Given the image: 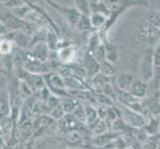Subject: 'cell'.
I'll return each mask as SVG.
<instances>
[{"label":"cell","mask_w":160,"mask_h":149,"mask_svg":"<svg viewBox=\"0 0 160 149\" xmlns=\"http://www.w3.org/2000/svg\"><path fill=\"white\" fill-rule=\"evenodd\" d=\"M77 28L79 30H90L92 28V23H91V18L89 15H84L82 14L81 17L78 21V23H77Z\"/></svg>","instance_id":"24"},{"label":"cell","mask_w":160,"mask_h":149,"mask_svg":"<svg viewBox=\"0 0 160 149\" xmlns=\"http://www.w3.org/2000/svg\"><path fill=\"white\" fill-rule=\"evenodd\" d=\"M148 86H149V84H147L144 81H142L140 78H135L128 92L135 97L143 99L147 96Z\"/></svg>","instance_id":"5"},{"label":"cell","mask_w":160,"mask_h":149,"mask_svg":"<svg viewBox=\"0 0 160 149\" xmlns=\"http://www.w3.org/2000/svg\"><path fill=\"white\" fill-rule=\"evenodd\" d=\"M84 67L88 72L90 80L100 73V63L92 55H87L84 58Z\"/></svg>","instance_id":"9"},{"label":"cell","mask_w":160,"mask_h":149,"mask_svg":"<svg viewBox=\"0 0 160 149\" xmlns=\"http://www.w3.org/2000/svg\"><path fill=\"white\" fill-rule=\"evenodd\" d=\"M142 128L145 130L147 134L156 135L158 132H160V119L159 120L157 118L149 119Z\"/></svg>","instance_id":"17"},{"label":"cell","mask_w":160,"mask_h":149,"mask_svg":"<svg viewBox=\"0 0 160 149\" xmlns=\"http://www.w3.org/2000/svg\"><path fill=\"white\" fill-rule=\"evenodd\" d=\"M128 126V125L124 122V120L121 118L120 115H119V117L113 121L112 124L110 125V127H112V132H115V133L119 134V133H121V132H123L126 129Z\"/></svg>","instance_id":"25"},{"label":"cell","mask_w":160,"mask_h":149,"mask_svg":"<svg viewBox=\"0 0 160 149\" xmlns=\"http://www.w3.org/2000/svg\"><path fill=\"white\" fill-rule=\"evenodd\" d=\"M50 48L43 42H37L34 46H32L31 50V57L38 59L43 62H47L49 56H50Z\"/></svg>","instance_id":"6"},{"label":"cell","mask_w":160,"mask_h":149,"mask_svg":"<svg viewBox=\"0 0 160 149\" xmlns=\"http://www.w3.org/2000/svg\"><path fill=\"white\" fill-rule=\"evenodd\" d=\"M59 58L63 61V62L69 63L72 59L74 58L73 56V51L70 48H64L59 51Z\"/></svg>","instance_id":"28"},{"label":"cell","mask_w":160,"mask_h":149,"mask_svg":"<svg viewBox=\"0 0 160 149\" xmlns=\"http://www.w3.org/2000/svg\"><path fill=\"white\" fill-rule=\"evenodd\" d=\"M66 112L62 106V103H59L58 106H56L54 108L51 109L50 112V117L54 120H61L66 117Z\"/></svg>","instance_id":"22"},{"label":"cell","mask_w":160,"mask_h":149,"mask_svg":"<svg viewBox=\"0 0 160 149\" xmlns=\"http://www.w3.org/2000/svg\"><path fill=\"white\" fill-rule=\"evenodd\" d=\"M65 85L67 91H85L89 90L88 86L85 84L84 80L77 78L75 76H71L69 78H65Z\"/></svg>","instance_id":"11"},{"label":"cell","mask_w":160,"mask_h":149,"mask_svg":"<svg viewBox=\"0 0 160 149\" xmlns=\"http://www.w3.org/2000/svg\"><path fill=\"white\" fill-rule=\"evenodd\" d=\"M121 149H132V148H126V147H124V148H121Z\"/></svg>","instance_id":"33"},{"label":"cell","mask_w":160,"mask_h":149,"mask_svg":"<svg viewBox=\"0 0 160 149\" xmlns=\"http://www.w3.org/2000/svg\"><path fill=\"white\" fill-rule=\"evenodd\" d=\"M104 49H106V59L108 62L117 65L119 60V53L117 46L113 44H107L104 46Z\"/></svg>","instance_id":"13"},{"label":"cell","mask_w":160,"mask_h":149,"mask_svg":"<svg viewBox=\"0 0 160 149\" xmlns=\"http://www.w3.org/2000/svg\"><path fill=\"white\" fill-rule=\"evenodd\" d=\"M108 122L104 119H100L98 121V123L96 124L95 127L92 128V133L95 134L96 136L98 135H102L107 133L108 130Z\"/></svg>","instance_id":"23"},{"label":"cell","mask_w":160,"mask_h":149,"mask_svg":"<svg viewBox=\"0 0 160 149\" xmlns=\"http://www.w3.org/2000/svg\"><path fill=\"white\" fill-rule=\"evenodd\" d=\"M118 112L120 117L124 120V122L132 128H142L148 121L143 113L136 112L124 104H121Z\"/></svg>","instance_id":"1"},{"label":"cell","mask_w":160,"mask_h":149,"mask_svg":"<svg viewBox=\"0 0 160 149\" xmlns=\"http://www.w3.org/2000/svg\"><path fill=\"white\" fill-rule=\"evenodd\" d=\"M125 0H103V5L110 13L119 12L124 7Z\"/></svg>","instance_id":"16"},{"label":"cell","mask_w":160,"mask_h":149,"mask_svg":"<svg viewBox=\"0 0 160 149\" xmlns=\"http://www.w3.org/2000/svg\"><path fill=\"white\" fill-rule=\"evenodd\" d=\"M142 107L144 112L152 114L153 117H157L160 114V103H159V96L154 95L151 97L142 99Z\"/></svg>","instance_id":"7"},{"label":"cell","mask_w":160,"mask_h":149,"mask_svg":"<svg viewBox=\"0 0 160 149\" xmlns=\"http://www.w3.org/2000/svg\"><path fill=\"white\" fill-rule=\"evenodd\" d=\"M106 14L102 12H98V11H95L93 13L91 14V23L92 28H101L107 22V17Z\"/></svg>","instance_id":"15"},{"label":"cell","mask_w":160,"mask_h":149,"mask_svg":"<svg viewBox=\"0 0 160 149\" xmlns=\"http://www.w3.org/2000/svg\"><path fill=\"white\" fill-rule=\"evenodd\" d=\"M66 140H67L70 144H77L82 141V135L79 131L75 129L70 130L67 134H66Z\"/></svg>","instance_id":"27"},{"label":"cell","mask_w":160,"mask_h":149,"mask_svg":"<svg viewBox=\"0 0 160 149\" xmlns=\"http://www.w3.org/2000/svg\"><path fill=\"white\" fill-rule=\"evenodd\" d=\"M8 93L1 90V117H8L11 112L10 110V103L8 98Z\"/></svg>","instance_id":"20"},{"label":"cell","mask_w":160,"mask_h":149,"mask_svg":"<svg viewBox=\"0 0 160 149\" xmlns=\"http://www.w3.org/2000/svg\"><path fill=\"white\" fill-rule=\"evenodd\" d=\"M47 40H48V46L50 48V50H55L57 46V38L56 35L53 33H48L47 34Z\"/></svg>","instance_id":"31"},{"label":"cell","mask_w":160,"mask_h":149,"mask_svg":"<svg viewBox=\"0 0 160 149\" xmlns=\"http://www.w3.org/2000/svg\"><path fill=\"white\" fill-rule=\"evenodd\" d=\"M51 68H52V64L47 63V62H43L35 58H28L25 62L23 69L31 74H35V75H45L48 73H51Z\"/></svg>","instance_id":"4"},{"label":"cell","mask_w":160,"mask_h":149,"mask_svg":"<svg viewBox=\"0 0 160 149\" xmlns=\"http://www.w3.org/2000/svg\"><path fill=\"white\" fill-rule=\"evenodd\" d=\"M85 109H86V117H87V125L91 127L92 129L95 127L98 121L100 120V117H98V108H96L92 104H85Z\"/></svg>","instance_id":"12"},{"label":"cell","mask_w":160,"mask_h":149,"mask_svg":"<svg viewBox=\"0 0 160 149\" xmlns=\"http://www.w3.org/2000/svg\"><path fill=\"white\" fill-rule=\"evenodd\" d=\"M61 103H62L66 113L69 114L74 112V109L80 104V102L78 98H76L72 96H69V97H65L61 99Z\"/></svg>","instance_id":"14"},{"label":"cell","mask_w":160,"mask_h":149,"mask_svg":"<svg viewBox=\"0 0 160 149\" xmlns=\"http://www.w3.org/2000/svg\"><path fill=\"white\" fill-rule=\"evenodd\" d=\"M100 72L102 74L106 75L107 77L112 78V77L115 76V74H117V69H115L114 64L110 63L108 60H106V61H103V62L100 63Z\"/></svg>","instance_id":"18"},{"label":"cell","mask_w":160,"mask_h":149,"mask_svg":"<svg viewBox=\"0 0 160 149\" xmlns=\"http://www.w3.org/2000/svg\"><path fill=\"white\" fill-rule=\"evenodd\" d=\"M72 114L74 115V117L79 121L80 123H87V117H86V109H85V106L82 104H79L77 107L74 112H72Z\"/></svg>","instance_id":"21"},{"label":"cell","mask_w":160,"mask_h":149,"mask_svg":"<svg viewBox=\"0 0 160 149\" xmlns=\"http://www.w3.org/2000/svg\"><path fill=\"white\" fill-rule=\"evenodd\" d=\"M74 2H75V6L77 10H78L81 14L91 16L92 9H91L90 0H74Z\"/></svg>","instance_id":"19"},{"label":"cell","mask_w":160,"mask_h":149,"mask_svg":"<svg viewBox=\"0 0 160 149\" xmlns=\"http://www.w3.org/2000/svg\"><path fill=\"white\" fill-rule=\"evenodd\" d=\"M154 70H155V63H154V50L148 49L142 55L139 66V78L147 84L154 78Z\"/></svg>","instance_id":"2"},{"label":"cell","mask_w":160,"mask_h":149,"mask_svg":"<svg viewBox=\"0 0 160 149\" xmlns=\"http://www.w3.org/2000/svg\"><path fill=\"white\" fill-rule=\"evenodd\" d=\"M143 149H157L158 148V144L156 142L153 141H146L144 142V144L142 145Z\"/></svg>","instance_id":"32"},{"label":"cell","mask_w":160,"mask_h":149,"mask_svg":"<svg viewBox=\"0 0 160 149\" xmlns=\"http://www.w3.org/2000/svg\"><path fill=\"white\" fill-rule=\"evenodd\" d=\"M136 77L130 73H120L115 76L114 78V86L119 90L129 91L130 87Z\"/></svg>","instance_id":"8"},{"label":"cell","mask_w":160,"mask_h":149,"mask_svg":"<svg viewBox=\"0 0 160 149\" xmlns=\"http://www.w3.org/2000/svg\"><path fill=\"white\" fill-rule=\"evenodd\" d=\"M159 103H160V92H159Z\"/></svg>","instance_id":"34"},{"label":"cell","mask_w":160,"mask_h":149,"mask_svg":"<svg viewBox=\"0 0 160 149\" xmlns=\"http://www.w3.org/2000/svg\"><path fill=\"white\" fill-rule=\"evenodd\" d=\"M10 41H13L18 48L20 49H26L30 45L29 37L27 36L26 32L18 30V31H11V38Z\"/></svg>","instance_id":"10"},{"label":"cell","mask_w":160,"mask_h":149,"mask_svg":"<svg viewBox=\"0 0 160 149\" xmlns=\"http://www.w3.org/2000/svg\"><path fill=\"white\" fill-rule=\"evenodd\" d=\"M73 73H74L75 77L84 80V81L86 79H89V75H88V72H87V70L84 66H78V67H75L73 69Z\"/></svg>","instance_id":"29"},{"label":"cell","mask_w":160,"mask_h":149,"mask_svg":"<svg viewBox=\"0 0 160 149\" xmlns=\"http://www.w3.org/2000/svg\"><path fill=\"white\" fill-rule=\"evenodd\" d=\"M1 21L2 24L7 27L10 31H18V30H25L28 24L25 21L22 20L20 17L13 14V12H9L8 10L3 8L1 10Z\"/></svg>","instance_id":"3"},{"label":"cell","mask_w":160,"mask_h":149,"mask_svg":"<svg viewBox=\"0 0 160 149\" xmlns=\"http://www.w3.org/2000/svg\"><path fill=\"white\" fill-rule=\"evenodd\" d=\"M11 50H12V44L11 41L8 39H4L1 41V54L3 55H8Z\"/></svg>","instance_id":"30"},{"label":"cell","mask_w":160,"mask_h":149,"mask_svg":"<svg viewBox=\"0 0 160 149\" xmlns=\"http://www.w3.org/2000/svg\"><path fill=\"white\" fill-rule=\"evenodd\" d=\"M96 97H97V102L101 104V106H104V107H112L113 103V99L112 97H109L108 96H107L106 93L98 92L96 93Z\"/></svg>","instance_id":"26"}]
</instances>
